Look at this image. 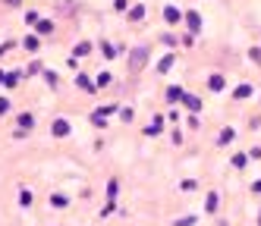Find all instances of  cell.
<instances>
[{
    "mask_svg": "<svg viewBox=\"0 0 261 226\" xmlns=\"http://www.w3.org/2000/svg\"><path fill=\"white\" fill-rule=\"evenodd\" d=\"M145 56H148V53H145V47H136V50H133V60H129V69L139 72V69L145 66Z\"/></svg>",
    "mask_w": 261,
    "mask_h": 226,
    "instance_id": "cell-1",
    "label": "cell"
},
{
    "mask_svg": "<svg viewBox=\"0 0 261 226\" xmlns=\"http://www.w3.org/2000/svg\"><path fill=\"white\" fill-rule=\"evenodd\" d=\"M32 123H35L32 113H19V120H16V126H19V129H16V135H25V132L32 129Z\"/></svg>",
    "mask_w": 261,
    "mask_h": 226,
    "instance_id": "cell-2",
    "label": "cell"
},
{
    "mask_svg": "<svg viewBox=\"0 0 261 226\" xmlns=\"http://www.w3.org/2000/svg\"><path fill=\"white\" fill-rule=\"evenodd\" d=\"M54 135H60V138L69 135V123L66 120H57V123H54Z\"/></svg>",
    "mask_w": 261,
    "mask_h": 226,
    "instance_id": "cell-3",
    "label": "cell"
},
{
    "mask_svg": "<svg viewBox=\"0 0 261 226\" xmlns=\"http://www.w3.org/2000/svg\"><path fill=\"white\" fill-rule=\"evenodd\" d=\"M19 75H22V72H7V75H4V85H7V88L19 85Z\"/></svg>",
    "mask_w": 261,
    "mask_h": 226,
    "instance_id": "cell-4",
    "label": "cell"
},
{
    "mask_svg": "<svg viewBox=\"0 0 261 226\" xmlns=\"http://www.w3.org/2000/svg\"><path fill=\"white\" fill-rule=\"evenodd\" d=\"M186 22H189V29H192V32H198V29H201V19H198V13H189V16H186Z\"/></svg>",
    "mask_w": 261,
    "mask_h": 226,
    "instance_id": "cell-5",
    "label": "cell"
},
{
    "mask_svg": "<svg viewBox=\"0 0 261 226\" xmlns=\"http://www.w3.org/2000/svg\"><path fill=\"white\" fill-rule=\"evenodd\" d=\"M54 25H50V19H38V35H50Z\"/></svg>",
    "mask_w": 261,
    "mask_h": 226,
    "instance_id": "cell-6",
    "label": "cell"
},
{
    "mask_svg": "<svg viewBox=\"0 0 261 226\" xmlns=\"http://www.w3.org/2000/svg\"><path fill=\"white\" fill-rule=\"evenodd\" d=\"M164 16H167V22H179V10H176V7H167Z\"/></svg>",
    "mask_w": 261,
    "mask_h": 226,
    "instance_id": "cell-7",
    "label": "cell"
},
{
    "mask_svg": "<svg viewBox=\"0 0 261 226\" xmlns=\"http://www.w3.org/2000/svg\"><path fill=\"white\" fill-rule=\"evenodd\" d=\"M22 44H25V50H38V38H35V35H29Z\"/></svg>",
    "mask_w": 261,
    "mask_h": 226,
    "instance_id": "cell-8",
    "label": "cell"
},
{
    "mask_svg": "<svg viewBox=\"0 0 261 226\" xmlns=\"http://www.w3.org/2000/svg\"><path fill=\"white\" fill-rule=\"evenodd\" d=\"M19 204H22V207L32 204V192H29V188H22V192H19Z\"/></svg>",
    "mask_w": 261,
    "mask_h": 226,
    "instance_id": "cell-9",
    "label": "cell"
},
{
    "mask_svg": "<svg viewBox=\"0 0 261 226\" xmlns=\"http://www.w3.org/2000/svg\"><path fill=\"white\" fill-rule=\"evenodd\" d=\"M88 50H91V44H88V41H79V44H76V56H85Z\"/></svg>",
    "mask_w": 261,
    "mask_h": 226,
    "instance_id": "cell-10",
    "label": "cell"
},
{
    "mask_svg": "<svg viewBox=\"0 0 261 226\" xmlns=\"http://www.w3.org/2000/svg\"><path fill=\"white\" fill-rule=\"evenodd\" d=\"M142 16H145V7H133V10H129V19H133V22L142 19Z\"/></svg>",
    "mask_w": 261,
    "mask_h": 226,
    "instance_id": "cell-11",
    "label": "cell"
},
{
    "mask_svg": "<svg viewBox=\"0 0 261 226\" xmlns=\"http://www.w3.org/2000/svg\"><path fill=\"white\" fill-rule=\"evenodd\" d=\"M76 82H79V85H82V88H85V91H91V88H95V85H91V82H88V79H85V75H76Z\"/></svg>",
    "mask_w": 261,
    "mask_h": 226,
    "instance_id": "cell-12",
    "label": "cell"
},
{
    "mask_svg": "<svg viewBox=\"0 0 261 226\" xmlns=\"http://www.w3.org/2000/svg\"><path fill=\"white\" fill-rule=\"evenodd\" d=\"M50 204H54V207H66V198H63V195H54Z\"/></svg>",
    "mask_w": 261,
    "mask_h": 226,
    "instance_id": "cell-13",
    "label": "cell"
},
{
    "mask_svg": "<svg viewBox=\"0 0 261 226\" xmlns=\"http://www.w3.org/2000/svg\"><path fill=\"white\" fill-rule=\"evenodd\" d=\"M101 50H104V56H117V47H114V44H104Z\"/></svg>",
    "mask_w": 261,
    "mask_h": 226,
    "instance_id": "cell-14",
    "label": "cell"
},
{
    "mask_svg": "<svg viewBox=\"0 0 261 226\" xmlns=\"http://www.w3.org/2000/svg\"><path fill=\"white\" fill-rule=\"evenodd\" d=\"M4 113H10V101H7V98H0V117H4Z\"/></svg>",
    "mask_w": 261,
    "mask_h": 226,
    "instance_id": "cell-15",
    "label": "cell"
},
{
    "mask_svg": "<svg viewBox=\"0 0 261 226\" xmlns=\"http://www.w3.org/2000/svg\"><path fill=\"white\" fill-rule=\"evenodd\" d=\"M211 88L217 91V88H223V79H220V75H214V79H211Z\"/></svg>",
    "mask_w": 261,
    "mask_h": 226,
    "instance_id": "cell-16",
    "label": "cell"
},
{
    "mask_svg": "<svg viewBox=\"0 0 261 226\" xmlns=\"http://www.w3.org/2000/svg\"><path fill=\"white\" fill-rule=\"evenodd\" d=\"M4 4H7V7H19V4H22V0H4Z\"/></svg>",
    "mask_w": 261,
    "mask_h": 226,
    "instance_id": "cell-17",
    "label": "cell"
},
{
    "mask_svg": "<svg viewBox=\"0 0 261 226\" xmlns=\"http://www.w3.org/2000/svg\"><path fill=\"white\" fill-rule=\"evenodd\" d=\"M4 75H7V72H0V85H4Z\"/></svg>",
    "mask_w": 261,
    "mask_h": 226,
    "instance_id": "cell-18",
    "label": "cell"
}]
</instances>
